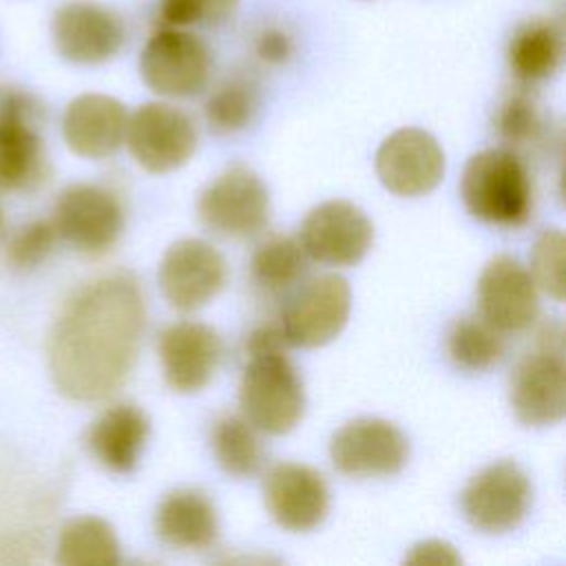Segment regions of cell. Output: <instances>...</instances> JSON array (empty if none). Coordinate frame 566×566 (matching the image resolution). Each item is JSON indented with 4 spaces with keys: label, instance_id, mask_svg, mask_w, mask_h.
I'll return each mask as SVG.
<instances>
[{
    "label": "cell",
    "instance_id": "1",
    "mask_svg": "<svg viewBox=\"0 0 566 566\" xmlns=\"http://www.w3.org/2000/svg\"><path fill=\"white\" fill-rule=\"evenodd\" d=\"M144 323V294L130 272H111L77 287L62 305L46 343L57 391L77 402L115 394L135 367Z\"/></svg>",
    "mask_w": 566,
    "mask_h": 566
},
{
    "label": "cell",
    "instance_id": "2",
    "mask_svg": "<svg viewBox=\"0 0 566 566\" xmlns=\"http://www.w3.org/2000/svg\"><path fill=\"white\" fill-rule=\"evenodd\" d=\"M460 192L467 210L480 221L522 226L531 217L533 186L515 150L486 148L473 155L464 166Z\"/></svg>",
    "mask_w": 566,
    "mask_h": 566
},
{
    "label": "cell",
    "instance_id": "3",
    "mask_svg": "<svg viewBox=\"0 0 566 566\" xmlns=\"http://www.w3.org/2000/svg\"><path fill=\"white\" fill-rule=\"evenodd\" d=\"M243 418L259 431L283 436L305 411V391L285 352L252 354L239 385Z\"/></svg>",
    "mask_w": 566,
    "mask_h": 566
},
{
    "label": "cell",
    "instance_id": "4",
    "mask_svg": "<svg viewBox=\"0 0 566 566\" xmlns=\"http://www.w3.org/2000/svg\"><path fill=\"white\" fill-rule=\"evenodd\" d=\"M212 57L206 42L190 29L161 27L139 53L144 84L164 97H190L206 88Z\"/></svg>",
    "mask_w": 566,
    "mask_h": 566
},
{
    "label": "cell",
    "instance_id": "5",
    "mask_svg": "<svg viewBox=\"0 0 566 566\" xmlns=\"http://www.w3.org/2000/svg\"><path fill=\"white\" fill-rule=\"evenodd\" d=\"M197 212L201 223L221 237H252L270 219L268 186L248 166H232L201 190Z\"/></svg>",
    "mask_w": 566,
    "mask_h": 566
},
{
    "label": "cell",
    "instance_id": "6",
    "mask_svg": "<svg viewBox=\"0 0 566 566\" xmlns=\"http://www.w3.org/2000/svg\"><path fill=\"white\" fill-rule=\"evenodd\" d=\"M51 38L57 55L71 64L95 66L113 60L126 42L122 15L95 0H69L51 20Z\"/></svg>",
    "mask_w": 566,
    "mask_h": 566
},
{
    "label": "cell",
    "instance_id": "7",
    "mask_svg": "<svg viewBox=\"0 0 566 566\" xmlns=\"http://www.w3.org/2000/svg\"><path fill=\"white\" fill-rule=\"evenodd\" d=\"M40 102L20 88H0V188H33L44 177V148L35 130Z\"/></svg>",
    "mask_w": 566,
    "mask_h": 566
},
{
    "label": "cell",
    "instance_id": "8",
    "mask_svg": "<svg viewBox=\"0 0 566 566\" xmlns=\"http://www.w3.org/2000/svg\"><path fill=\"white\" fill-rule=\"evenodd\" d=\"M124 142L142 168L148 172H168L192 157L197 130L181 108L164 102H146L128 115Z\"/></svg>",
    "mask_w": 566,
    "mask_h": 566
},
{
    "label": "cell",
    "instance_id": "9",
    "mask_svg": "<svg viewBox=\"0 0 566 566\" xmlns=\"http://www.w3.org/2000/svg\"><path fill=\"white\" fill-rule=\"evenodd\" d=\"M57 237L82 254L108 252L124 228V210L117 197L95 184H73L64 188L53 208Z\"/></svg>",
    "mask_w": 566,
    "mask_h": 566
},
{
    "label": "cell",
    "instance_id": "10",
    "mask_svg": "<svg viewBox=\"0 0 566 566\" xmlns=\"http://www.w3.org/2000/svg\"><path fill=\"white\" fill-rule=\"evenodd\" d=\"M531 482L520 464L500 460L475 473L462 491V511L482 533L513 531L531 506Z\"/></svg>",
    "mask_w": 566,
    "mask_h": 566
},
{
    "label": "cell",
    "instance_id": "11",
    "mask_svg": "<svg viewBox=\"0 0 566 566\" xmlns=\"http://www.w3.org/2000/svg\"><path fill=\"white\" fill-rule=\"evenodd\" d=\"M352 292L343 276L321 274L298 287L281 316V329L292 347H321L334 340L349 318Z\"/></svg>",
    "mask_w": 566,
    "mask_h": 566
},
{
    "label": "cell",
    "instance_id": "12",
    "mask_svg": "<svg viewBox=\"0 0 566 566\" xmlns=\"http://www.w3.org/2000/svg\"><path fill=\"white\" fill-rule=\"evenodd\" d=\"M329 458L343 475H394L407 464L409 442L389 420L356 418L332 436Z\"/></svg>",
    "mask_w": 566,
    "mask_h": 566
},
{
    "label": "cell",
    "instance_id": "13",
    "mask_svg": "<svg viewBox=\"0 0 566 566\" xmlns=\"http://www.w3.org/2000/svg\"><path fill=\"white\" fill-rule=\"evenodd\" d=\"M228 276L217 248L201 239L175 241L159 263V287L170 307L192 312L212 301Z\"/></svg>",
    "mask_w": 566,
    "mask_h": 566
},
{
    "label": "cell",
    "instance_id": "14",
    "mask_svg": "<svg viewBox=\"0 0 566 566\" xmlns=\"http://www.w3.org/2000/svg\"><path fill=\"white\" fill-rule=\"evenodd\" d=\"M374 226L367 214L345 199L312 208L301 226V245L307 256L327 265H356L371 248Z\"/></svg>",
    "mask_w": 566,
    "mask_h": 566
},
{
    "label": "cell",
    "instance_id": "15",
    "mask_svg": "<svg viewBox=\"0 0 566 566\" xmlns=\"http://www.w3.org/2000/svg\"><path fill=\"white\" fill-rule=\"evenodd\" d=\"M376 172L389 192L420 197L440 184L444 153L431 133L413 126L398 128L380 144Z\"/></svg>",
    "mask_w": 566,
    "mask_h": 566
},
{
    "label": "cell",
    "instance_id": "16",
    "mask_svg": "<svg viewBox=\"0 0 566 566\" xmlns=\"http://www.w3.org/2000/svg\"><path fill=\"white\" fill-rule=\"evenodd\" d=\"M511 407L526 427L557 424L566 413L564 349L539 347L526 354L511 376Z\"/></svg>",
    "mask_w": 566,
    "mask_h": 566
},
{
    "label": "cell",
    "instance_id": "17",
    "mask_svg": "<svg viewBox=\"0 0 566 566\" xmlns=\"http://www.w3.org/2000/svg\"><path fill=\"white\" fill-rule=\"evenodd\" d=\"M263 497L274 522L294 533L316 528L329 509V491L323 475L298 462L274 464L265 475Z\"/></svg>",
    "mask_w": 566,
    "mask_h": 566
},
{
    "label": "cell",
    "instance_id": "18",
    "mask_svg": "<svg viewBox=\"0 0 566 566\" xmlns=\"http://www.w3.org/2000/svg\"><path fill=\"white\" fill-rule=\"evenodd\" d=\"M480 314L500 332L526 329L539 310L531 272L513 256H495L478 281Z\"/></svg>",
    "mask_w": 566,
    "mask_h": 566
},
{
    "label": "cell",
    "instance_id": "19",
    "mask_svg": "<svg viewBox=\"0 0 566 566\" xmlns=\"http://www.w3.org/2000/svg\"><path fill=\"white\" fill-rule=\"evenodd\" d=\"M166 382L179 394L203 389L221 358L219 334L199 321L170 323L157 340Z\"/></svg>",
    "mask_w": 566,
    "mask_h": 566
},
{
    "label": "cell",
    "instance_id": "20",
    "mask_svg": "<svg viewBox=\"0 0 566 566\" xmlns=\"http://www.w3.org/2000/svg\"><path fill=\"white\" fill-rule=\"evenodd\" d=\"M126 106L106 93H82L73 97L62 115L66 146L86 159L113 155L126 135Z\"/></svg>",
    "mask_w": 566,
    "mask_h": 566
},
{
    "label": "cell",
    "instance_id": "21",
    "mask_svg": "<svg viewBox=\"0 0 566 566\" xmlns=\"http://www.w3.org/2000/svg\"><path fill=\"white\" fill-rule=\"evenodd\" d=\"M150 433L148 416L130 402L106 407L91 424L86 444L93 458L113 473H130Z\"/></svg>",
    "mask_w": 566,
    "mask_h": 566
},
{
    "label": "cell",
    "instance_id": "22",
    "mask_svg": "<svg viewBox=\"0 0 566 566\" xmlns=\"http://www.w3.org/2000/svg\"><path fill=\"white\" fill-rule=\"evenodd\" d=\"M155 533L172 548H208L219 533L217 509L210 497L197 489L172 491L157 506Z\"/></svg>",
    "mask_w": 566,
    "mask_h": 566
},
{
    "label": "cell",
    "instance_id": "23",
    "mask_svg": "<svg viewBox=\"0 0 566 566\" xmlns=\"http://www.w3.org/2000/svg\"><path fill=\"white\" fill-rule=\"evenodd\" d=\"M564 40L555 22L535 18L517 27L509 42V66L522 82L548 80L562 64Z\"/></svg>",
    "mask_w": 566,
    "mask_h": 566
},
{
    "label": "cell",
    "instance_id": "24",
    "mask_svg": "<svg viewBox=\"0 0 566 566\" xmlns=\"http://www.w3.org/2000/svg\"><path fill=\"white\" fill-rule=\"evenodd\" d=\"M55 562L62 566H113L119 562L115 528L95 515H77L62 524Z\"/></svg>",
    "mask_w": 566,
    "mask_h": 566
},
{
    "label": "cell",
    "instance_id": "25",
    "mask_svg": "<svg viewBox=\"0 0 566 566\" xmlns=\"http://www.w3.org/2000/svg\"><path fill=\"white\" fill-rule=\"evenodd\" d=\"M219 467L232 478H250L261 469L263 449L254 427L241 416H221L210 433Z\"/></svg>",
    "mask_w": 566,
    "mask_h": 566
},
{
    "label": "cell",
    "instance_id": "26",
    "mask_svg": "<svg viewBox=\"0 0 566 566\" xmlns=\"http://www.w3.org/2000/svg\"><path fill=\"white\" fill-rule=\"evenodd\" d=\"M447 349L458 367L469 371H484L502 358L504 338L500 329H495L482 316H464L451 327Z\"/></svg>",
    "mask_w": 566,
    "mask_h": 566
},
{
    "label": "cell",
    "instance_id": "27",
    "mask_svg": "<svg viewBox=\"0 0 566 566\" xmlns=\"http://www.w3.org/2000/svg\"><path fill=\"white\" fill-rule=\"evenodd\" d=\"M305 256L301 241L281 234L270 237L252 254V279L265 290H285L305 272Z\"/></svg>",
    "mask_w": 566,
    "mask_h": 566
},
{
    "label": "cell",
    "instance_id": "28",
    "mask_svg": "<svg viewBox=\"0 0 566 566\" xmlns=\"http://www.w3.org/2000/svg\"><path fill=\"white\" fill-rule=\"evenodd\" d=\"M256 86L245 75L223 80L206 99V119L219 133H237L245 128L256 113Z\"/></svg>",
    "mask_w": 566,
    "mask_h": 566
},
{
    "label": "cell",
    "instance_id": "29",
    "mask_svg": "<svg viewBox=\"0 0 566 566\" xmlns=\"http://www.w3.org/2000/svg\"><path fill=\"white\" fill-rule=\"evenodd\" d=\"M566 239L559 228L544 230L531 254V279L555 301L564 298L566 287Z\"/></svg>",
    "mask_w": 566,
    "mask_h": 566
},
{
    "label": "cell",
    "instance_id": "30",
    "mask_svg": "<svg viewBox=\"0 0 566 566\" xmlns=\"http://www.w3.org/2000/svg\"><path fill=\"white\" fill-rule=\"evenodd\" d=\"M495 126H497L500 137L509 146L522 148V146H528L539 139L544 122H542V113H539L535 99L528 93L517 91L502 102L497 117H495Z\"/></svg>",
    "mask_w": 566,
    "mask_h": 566
},
{
    "label": "cell",
    "instance_id": "31",
    "mask_svg": "<svg viewBox=\"0 0 566 566\" xmlns=\"http://www.w3.org/2000/svg\"><path fill=\"white\" fill-rule=\"evenodd\" d=\"M239 7V0H159L157 11L166 27H217Z\"/></svg>",
    "mask_w": 566,
    "mask_h": 566
},
{
    "label": "cell",
    "instance_id": "32",
    "mask_svg": "<svg viewBox=\"0 0 566 566\" xmlns=\"http://www.w3.org/2000/svg\"><path fill=\"white\" fill-rule=\"evenodd\" d=\"M57 232L53 221H31L22 226L9 241L7 259L13 268L29 270L40 265L55 248Z\"/></svg>",
    "mask_w": 566,
    "mask_h": 566
},
{
    "label": "cell",
    "instance_id": "33",
    "mask_svg": "<svg viewBox=\"0 0 566 566\" xmlns=\"http://www.w3.org/2000/svg\"><path fill=\"white\" fill-rule=\"evenodd\" d=\"M254 53L265 64H285L294 53V40L281 27H263L254 38Z\"/></svg>",
    "mask_w": 566,
    "mask_h": 566
},
{
    "label": "cell",
    "instance_id": "34",
    "mask_svg": "<svg viewBox=\"0 0 566 566\" xmlns=\"http://www.w3.org/2000/svg\"><path fill=\"white\" fill-rule=\"evenodd\" d=\"M407 564H433V566H453L460 564L462 557L455 553V548L449 542L442 539H427L411 546V551L405 557Z\"/></svg>",
    "mask_w": 566,
    "mask_h": 566
},
{
    "label": "cell",
    "instance_id": "35",
    "mask_svg": "<svg viewBox=\"0 0 566 566\" xmlns=\"http://www.w3.org/2000/svg\"><path fill=\"white\" fill-rule=\"evenodd\" d=\"M287 340L283 336L281 325H261L248 338V354H265V352H285Z\"/></svg>",
    "mask_w": 566,
    "mask_h": 566
},
{
    "label": "cell",
    "instance_id": "36",
    "mask_svg": "<svg viewBox=\"0 0 566 566\" xmlns=\"http://www.w3.org/2000/svg\"><path fill=\"white\" fill-rule=\"evenodd\" d=\"M0 219H2V217H0Z\"/></svg>",
    "mask_w": 566,
    "mask_h": 566
}]
</instances>
